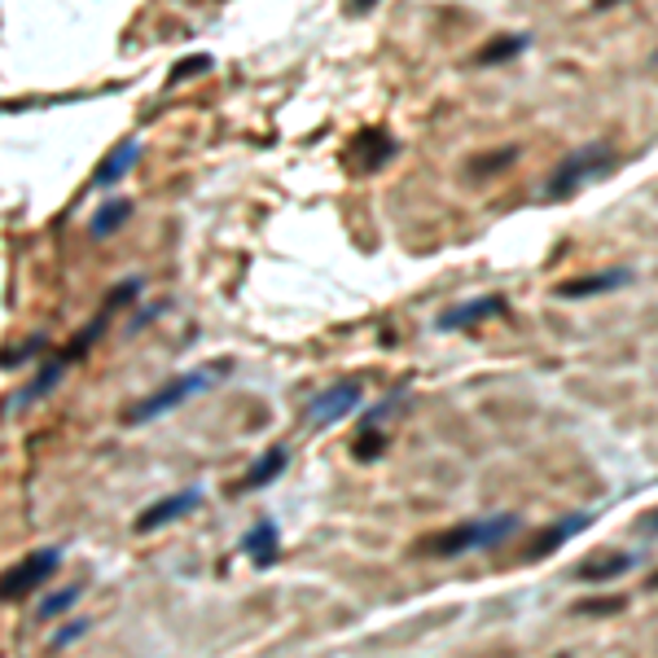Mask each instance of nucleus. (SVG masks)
I'll return each instance as SVG.
<instances>
[{
  "label": "nucleus",
  "instance_id": "nucleus-1",
  "mask_svg": "<svg viewBox=\"0 0 658 658\" xmlns=\"http://www.w3.org/2000/svg\"><path fill=\"white\" fill-rule=\"evenodd\" d=\"M224 374H233V365H228V361H215V365H207V369H193V374H180L176 383H167V387H163V391H154L150 400L132 404L124 418H128V426H141V422H150V418H163V413L180 409L185 400L202 396L207 387H215Z\"/></svg>",
  "mask_w": 658,
  "mask_h": 658
},
{
  "label": "nucleus",
  "instance_id": "nucleus-2",
  "mask_svg": "<svg viewBox=\"0 0 658 658\" xmlns=\"http://www.w3.org/2000/svg\"><path fill=\"white\" fill-rule=\"evenodd\" d=\"M518 531V514H496V518H479V522H461L444 536H431V544H422V553H435V557H466V553H479V549H492L501 540H509Z\"/></svg>",
  "mask_w": 658,
  "mask_h": 658
},
{
  "label": "nucleus",
  "instance_id": "nucleus-3",
  "mask_svg": "<svg viewBox=\"0 0 658 658\" xmlns=\"http://www.w3.org/2000/svg\"><path fill=\"white\" fill-rule=\"evenodd\" d=\"M606 172H614V150H610L606 141H592V145H584V150H571V154L553 167V176H549V198H571L575 189L601 180Z\"/></svg>",
  "mask_w": 658,
  "mask_h": 658
},
{
  "label": "nucleus",
  "instance_id": "nucleus-4",
  "mask_svg": "<svg viewBox=\"0 0 658 658\" xmlns=\"http://www.w3.org/2000/svg\"><path fill=\"white\" fill-rule=\"evenodd\" d=\"M62 566V549L54 544V549H36V553H27L19 566H10V575H5V588H0V597L5 601H23L32 588H40L54 571Z\"/></svg>",
  "mask_w": 658,
  "mask_h": 658
},
{
  "label": "nucleus",
  "instance_id": "nucleus-5",
  "mask_svg": "<svg viewBox=\"0 0 658 658\" xmlns=\"http://www.w3.org/2000/svg\"><path fill=\"white\" fill-rule=\"evenodd\" d=\"M361 400H365V387L361 383H339V387H329V391H320L316 400H307V426H316V431H325V426H334V422H343L348 413H356L361 409Z\"/></svg>",
  "mask_w": 658,
  "mask_h": 658
},
{
  "label": "nucleus",
  "instance_id": "nucleus-6",
  "mask_svg": "<svg viewBox=\"0 0 658 658\" xmlns=\"http://www.w3.org/2000/svg\"><path fill=\"white\" fill-rule=\"evenodd\" d=\"M505 312H509V298H505V294H479V298L453 303V307L435 320V329H466V325H483V320L505 316Z\"/></svg>",
  "mask_w": 658,
  "mask_h": 658
},
{
  "label": "nucleus",
  "instance_id": "nucleus-7",
  "mask_svg": "<svg viewBox=\"0 0 658 658\" xmlns=\"http://www.w3.org/2000/svg\"><path fill=\"white\" fill-rule=\"evenodd\" d=\"M198 505H202V487H185V492H176V496H163L158 505H150V509L137 518V531L145 536V531H158V527H167V522H180V518H189Z\"/></svg>",
  "mask_w": 658,
  "mask_h": 658
},
{
  "label": "nucleus",
  "instance_id": "nucleus-8",
  "mask_svg": "<svg viewBox=\"0 0 658 658\" xmlns=\"http://www.w3.org/2000/svg\"><path fill=\"white\" fill-rule=\"evenodd\" d=\"M627 281H632V268H606V272H588V277L562 281L553 294L557 298H592V294H610V290H619Z\"/></svg>",
  "mask_w": 658,
  "mask_h": 658
},
{
  "label": "nucleus",
  "instance_id": "nucleus-9",
  "mask_svg": "<svg viewBox=\"0 0 658 658\" xmlns=\"http://www.w3.org/2000/svg\"><path fill=\"white\" fill-rule=\"evenodd\" d=\"M137 158H141V141H124V145H115L102 163H97V172H93V189H115L132 167H137Z\"/></svg>",
  "mask_w": 658,
  "mask_h": 658
},
{
  "label": "nucleus",
  "instance_id": "nucleus-10",
  "mask_svg": "<svg viewBox=\"0 0 658 658\" xmlns=\"http://www.w3.org/2000/svg\"><path fill=\"white\" fill-rule=\"evenodd\" d=\"M632 566H636L632 553H601V557L575 562V566H571V579H579V584H606V579H614V575H623V571H632Z\"/></svg>",
  "mask_w": 658,
  "mask_h": 658
},
{
  "label": "nucleus",
  "instance_id": "nucleus-11",
  "mask_svg": "<svg viewBox=\"0 0 658 658\" xmlns=\"http://www.w3.org/2000/svg\"><path fill=\"white\" fill-rule=\"evenodd\" d=\"M277 540H281V536H277V522H272V518H263V522H255V527L246 531L242 553H246L259 571H263V566H272V562H277V549H281Z\"/></svg>",
  "mask_w": 658,
  "mask_h": 658
},
{
  "label": "nucleus",
  "instance_id": "nucleus-12",
  "mask_svg": "<svg viewBox=\"0 0 658 658\" xmlns=\"http://www.w3.org/2000/svg\"><path fill=\"white\" fill-rule=\"evenodd\" d=\"M128 215H132V202H128V198H106V202L93 211L89 233H93L97 242H106V237H115V233L128 224Z\"/></svg>",
  "mask_w": 658,
  "mask_h": 658
},
{
  "label": "nucleus",
  "instance_id": "nucleus-13",
  "mask_svg": "<svg viewBox=\"0 0 658 658\" xmlns=\"http://www.w3.org/2000/svg\"><path fill=\"white\" fill-rule=\"evenodd\" d=\"M588 522H592V514H571V518H562L557 527H549L544 536H540V544L531 549V557H540V553H553V549H562L571 536H579V531H588Z\"/></svg>",
  "mask_w": 658,
  "mask_h": 658
},
{
  "label": "nucleus",
  "instance_id": "nucleus-14",
  "mask_svg": "<svg viewBox=\"0 0 658 658\" xmlns=\"http://www.w3.org/2000/svg\"><path fill=\"white\" fill-rule=\"evenodd\" d=\"M285 466H290V453H285V448H268V457H263V461H255V470H250V474H246L237 487H242V492H255V487L272 483V479L285 470Z\"/></svg>",
  "mask_w": 658,
  "mask_h": 658
},
{
  "label": "nucleus",
  "instance_id": "nucleus-15",
  "mask_svg": "<svg viewBox=\"0 0 658 658\" xmlns=\"http://www.w3.org/2000/svg\"><path fill=\"white\" fill-rule=\"evenodd\" d=\"M522 49H531V36L527 32H518V36H501V40H492L474 62L479 67H501V62H509V58H518Z\"/></svg>",
  "mask_w": 658,
  "mask_h": 658
},
{
  "label": "nucleus",
  "instance_id": "nucleus-16",
  "mask_svg": "<svg viewBox=\"0 0 658 658\" xmlns=\"http://www.w3.org/2000/svg\"><path fill=\"white\" fill-rule=\"evenodd\" d=\"M80 597H84V584L58 588V592H49V597L40 601V610H36V614H40V619H62V614H67V610H71V606H75Z\"/></svg>",
  "mask_w": 658,
  "mask_h": 658
},
{
  "label": "nucleus",
  "instance_id": "nucleus-17",
  "mask_svg": "<svg viewBox=\"0 0 658 658\" xmlns=\"http://www.w3.org/2000/svg\"><path fill=\"white\" fill-rule=\"evenodd\" d=\"M215 62L202 54V58H180L176 67H172V75H167V84H180V80H189V75H202V71H211Z\"/></svg>",
  "mask_w": 658,
  "mask_h": 658
},
{
  "label": "nucleus",
  "instance_id": "nucleus-18",
  "mask_svg": "<svg viewBox=\"0 0 658 658\" xmlns=\"http://www.w3.org/2000/svg\"><path fill=\"white\" fill-rule=\"evenodd\" d=\"M509 163H518V150H514V145H509V150H496L492 158H474L470 172H474V176H487V172H501V167H509Z\"/></svg>",
  "mask_w": 658,
  "mask_h": 658
},
{
  "label": "nucleus",
  "instance_id": "nucleus-19",
  "mask_svg": "<svg viewBox=\"0 0 658 658\" xmlns=\"http://www.w3.org/2000/svg\"><path fill=\"white\" fill-rule=\"evenodd\" d=\"M84 632H89V619H71L67 627H58V632H54V641H49V645H54V649H67V645H71V641H80Z\"/></svg>",
  "mask_w": 658,
  "mask_h": 658
},
{
  "label": "nucleus",
  "instance_id": "nucleus-20",
  "mask_svg": "<svg viewBox=\"0 0 658 658\" xmlns=\"http://www.w3.org/2000/svg\"><path fill=\"white\" fill-rule=\"evenodd\" d=\"M400 404H404V396H387V400H383V404H374V409H369V413H365V431H374V426H378V422H383V418H391V413H396V409H400Z\"/></svg>",
  "mask_w": 658,
  "mask_h": 658
},
{
  "label": "nucleus",
  "instance_id": "nucleus-21",
  "mask_svg": "<svg viewBox=\"0 0 658 658\" xmlns=\"http://www.w3.org/2000/svg\"><path fill=\"white\" fill-rule=\"evenodd\" d=\"M40 348H45V334H36V339H32L27 348H19V352H10V356H5V369H19V365H23V361H27L32 352H40Z\"/></svg>",
  "mask_w": 658,
  "mask_h": 658
},
{
  "label": "nucleus",
  "instance_id": "nucleus-22",
  "mask_svg": "<svg viewBox=\"0 0 658 658\" xmlns=\"http://www.w3.org/2000/svg\"><path fill=\"white\" fill-rule=\"evenodd\" d=\"M614 5H623V0H592V14H606V10H614Z\"/></svg>",
  "mask_w": 658,
  "mask_h": 658
},
{
  "label": "nucleus",
  "instance_id": "nucleus-23",
  "mask_svg": "<svg viewBox=\"0 0 658 658\" xmlns=\"http://www.w3.org/2000/svg\"><path fill=\"white\" fill-rule=\"evenodd\" d=\"M374 5H378V0H352L348 10H352V14H361V10H374Z\"/></svg>",
  "mask_w": 658,
  "mask_h": 658
},
{
  "label": "nucleus",
  "instance_id": "nucleus-24",
  "mask_svg": "<svg viewBox=\"0 0 658 658\" xmlns=\"http://www.w3.org/2000/svg\"><path fill=\"white\" fill-rule=\"evenodd\" d=\"M645 527H649V531H658V514H649V518H645Z\"/></svg>",
  "mask_w": 658,
  "mask_h": 658
}]
</instances>
